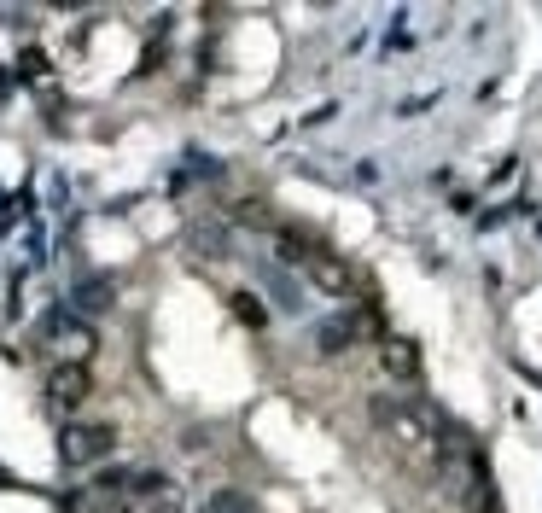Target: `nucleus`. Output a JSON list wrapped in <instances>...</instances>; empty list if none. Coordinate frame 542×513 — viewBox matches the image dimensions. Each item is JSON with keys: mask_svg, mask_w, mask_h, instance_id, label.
I'll list each match as a JSON object with an SVG mask.
<instances>
[{"mask_svg": "<svg viewBox=\"0 0 542 513\" xmlns=\"http://www.w3.org/2000/svg\"><path fill=\"white\" fill-rule=\"evenodd\" d=\"M373 426L385 449L397 455V467L414 473V479H438L443 467V420L426 403H403V397H373L368 403Z\"/></svg>", "mask_w": 542, "mask_h": 513, "instance_id": "f257e3e1", "label": "nucleus"}, {"mask_svg": "<svg viewBox=\"0 0 542 513\" xmlns=\"http://www.w3.org/2000/svg\"><path fill=\"white\" fill-rule=\"evenodd\" d=\"M111 444H117V426H111V420H70L65 438H59L70 467H94L100 455H111Z\"/></svg>", "mask_w": 542, "mask_h": 513, "instance_id": "f03ea898", "label": "nucleus"}, {"mask_svg": "<svg viewBox=\"0 0 542 513\" xmlns=\"http://www.w3.org/2000/svg\"><path fill=\"white\" fill-rule=\"evenodd\" d=\"M88 391H94V374H88V362H59L53 374H47V409L53 414H76L88 403Z\"/></svg>", "mask_w": 542, "mask_h": 513, "instance_id": "7ed1b4c3", "label": "nucleus"}, {"mask_svg": "<svg viewBox=\"0 0 542 513\" xmlns=\"http://www.w3.org/2000/svg\"><path fill=\"white\" fill-rule=\"evenodd\" d=\"M304 274L321 286V292H327V298H356V286H362V280H356V269H350L344 257H333L327 245H315V251H309Z\"/></svg>", "mask_w": 542, "mask_h": 513, "instance_id": "20e7f679", "label": "nucleus"}, {"mask_svg": "<svg viewBox=\"0 0 542 513\" xmlns=\"http://www.w3.org/2000/svg\"><path fill=\"white\" fill-rule=\"evenodd\" d=\"M135 490H140V513H181V490L158 473H135Z\"/></svg>", "mask_w": 542, "mask_h": 513, "instance_id": "39448f33", "label": "nucleus"}, {"mask_svg": "<svg viewBox=\"0 0 542 513\" xmlns=\"http://www.w3.org/2000/svg\"><path fill=\"white\" fill-rule=\"evenodd\" d=\"M379 362H385V374H397V379H420V344L414 339H379Z\"/></svg>", "mask_w": 542, "mask_h": 513, "instance_id": "423d86ee", "label": "nucleus"}, {"mask_svg": "<svg viewBox=\"0 0 542 513\" xmlns=\"http://www.w3.org/2000/svg\"><path fill=\"white\" fill-rule=\"evenodd\" d=\"M234 315L245 321V327H263V304H257L251 292H234Z\"/></svg>", "mask_w": 542, "mask_h": 513, "instance_id": "0eeeda50", "label": "nucleus"}, {"mask_svg": "<svg viewBox=\"0 0 542 513\" xmlns=\"http://www.w3.org/2000/svg\"><path fill=\"white\" fill-rule=\"evenodd\" d=\"M204 513H251V502H245L239 490H222V496H210V508Z\"/></svg>", "mask_w": 542, "mask_h": 513, "instance_id": "6e6552de", "label": "nucleus"}, {"mask_svg": "<svg viewBox=\"0 0 542 513\" xmlns=\"http://www.w3.org/2000/svg\"><path fill=\"white\" fill-rule=\"evenodd\" d=\"M76 304H82V309H105V304H111V286H82Z\"/></svg>", "mask_w": 542, "mask_h": 513, "instance_id": "1a4fd4ad", "label": "nucleus"}, {"mask_svg": "<svg viewBox=\"0 0 542 513\" xmlns=\"http://www.w3.org/2000/svg\"><path fill=\"white\" fill-rule=\"evenodd\" d=\"M100 513H135V508H123V502H105V508Z\"/></svg>", "mask_w": 542, "mask_h": 513, "instance_id": "9d476101", "label": "nucleus"}]
</instances>
